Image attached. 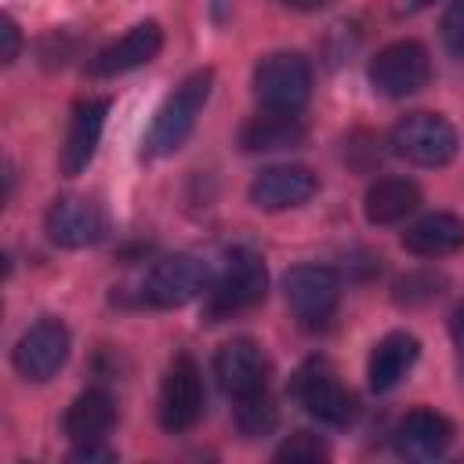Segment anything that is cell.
Masks as SVG:
<instances>
[{"label": "cell", "instance_id": "603a6c76", "mask_svg": "<svg viewBox=\"0 0 464 464\" xmlns=\"http://www.w3.org/2000/svg\"><path fill=\"white\" fill-rule=\"evenodd\" d=\"M330 450L319 435L312 431H294L279 450H276V460H290V464H315V460H326Z\"/></svg>", "mask_w": 464, "mask_h": 464}, {"label": "cell", "instance_id": "6da1fadb", "mask_svg": "<svg viewBox=\"0 0 464 464\" xmlns=\"http://www.w3.org/2000/svg\"><path fill=\"white\" fill-rule=\"evenodd\" d=\"M210 91H214V69L210 65L188 72L163 98V105L156 109L152 127H149V138H145V152L149 156H170V152H178L185 145V138L192 134V127H196V120H199Z\"/></svg>", "mask_w": 464, "mask_h": 464}, {"label": "cell", "instance_id": "7c38bea8", "mask_svg": "<svg viewBox=\"0 0 464 464\" xmlns=\"http://www.w3.org/2000/svg\"><path fill=\"white\" fill-rule=\"evenodd\" d=\"M44 228H47L51 243H58L65 250H83L105 236V218H102L98 203H91L83 196H58L44 214Z\"/></svg>", "mask_w": 464, "mask_h": 464}, {"label": "cell", "instance_id": "2e32d148", "mask_svg": "<svg viewBox=\"0 0 464 464\" xmlns=\"http://www.w3.org/2000/svg\"><path fill=\"white\" fill-rule=\"evenodd\" d=\"M392 442L399 450V457L406 460H435L450 450L453 442V424L439 413V410H428V406H417L410 410L395 431H392Z\"/></svg>", "mask_w": 464, "mask_h": 464}, {"label": "cell", "instance_id": "d6986e66", "mask_svg": "<svg viewBox=\"0 0 464 464\" xmlns=\"http://www.w3.org/2000/svg\"><path fill=\"white\" fill-rule=\"evenodd\" d=\"M402 246L417 257H446L464 246V218L457 214H424L402 232Z\"/></svg>", "mask_w": 464, "mask_h": 464}, {"label": "cell", "instance_id": "52a82bcc", "mask_svg": "<svg viewBox=\"0 0 464 464\" xmlns=\"http://www.w3.org/2000/svg\"><path fill=\"white\" fill-rule=\"evenodd\" d=\"M69 348H72V337H69V326L54 315H44L36 319L18 341H14V352H11V362L14 370L25 377V381H51L65 359H69Z\"/></svg>", "mask_w": 464, "mask_h": 464}, {"label": "cell", "instance_id": "484cf974", "mask_svg": "<svg viewBox=\"0 0 464 464\" xmlns=\"http://www.w3.org/2000/svg\"><path fill=\"white\" fill-rule=\"evenodd\" d=\"M69 460H76V464H94V460H116V450H109V446H102V439L98 442H76V450L69 453Z\"/></svg>", "mask_w": 464, "mask_h": 464}, {"label": "cell", "instance_id": "f546056e", "mask_svg": "<svg viewBox=\"0 0 464 464\" xmlns=\"http://www.w3.org/2000/svg\"><path fill=\"white\" fill-rule=\"evenodd\" d=\"M221 4H225V0H214V14H218V18L225 14V11H221Z\"/></svg>", "mask_w": 464, "mask_h": 464}, {"label": "cell", "instance_id": "7402d4cb", "mask_svg": "<svg viewBox=\"0 0 464 464\" xmlns=\"http://www.w3.org/2000/svg\"><path fill=\"white\" fill-rule=\"evenodd\" d=\"M232 402H236V428L243 439H265L279 420L268 388L257 395H246V399H232Z\"/></svg>", "mask_w": 464, "mask_h": 464}, {"label": "cell", "instance_id": "ba28073f", "mask_svg": "<svg viewBox=\"0 0 464 464\" xmlns=\"http://www.w3.org/2000/svg\"><path fill=\"white\" fill-rule=\"evenodd\" d=\"M207 265L192 254H167L160 257L145 283H141V297L152 308H181L188 301H196L207 290Z\"/></svg>", "mask_w": 464, "mask_h": 464}, {"label": "cell", "instance_id": "cb8c5ba5", "mask_svg": "<svg viewBox=\"0 0 464 464\" xmlns=\"http://www.w3.org/2000/svg\"><path fill=\"white\" fill-rule=\"evenodd\" d=\"M442 286H446V279H442V276L413 272V276L399 279V286H395V301H399V304H420V301L439 297V294H442Z\"/></svg>", "mask_w": 464, "mask_h": 464}, {"label": "cell", "instance_id": "e0dca14e", "mask_svg": "<svg viewBox=\"0 0 464 464\" xmlns=\"http://www.w3.org/2000/svg\"><path fill=\"white\" fill-rule=\"evenodd\" d=\"M417 355H420V341H417L413 334H406V330L384 334V337L373 344L370 362H366V381H370V388H373V392H392V388L413 370Z\"/></svg>", "mask_w": 464, "mask_h": 464}, {"label": "cell", "instance_id": "4dcf8cb0", "mask_svg": "<svg viewBox=\"0 0 464 464\" xmlns=\"http://www.w3.org/2000/svg\"><path fill=\"white\" fill-rule=\"evenodd\" d=\"M413 4H431V0H413Z\"/></svg>", "mask_w": 464, "mask_h": 464}, {"label": "cell", "instance_id": "83f0119b", "mask_svg": "<svg viewBox=\"0 0 464 464\" xmlns=\"http://www.w3.org/2000/svg\"><path fill=\"white\" fill-rule=\"evenodd\" d=\"M450 337H453V352H457V370L464 377V304H457L450 315Z\"/></svg>", "mask_w": 464, "mask_h": 464}, {"label": "cell", "instance_id": "3957f363", "mask_svg": "<svg viewBox=\"0 0 464 464\" xmlns=\"http://www.w3.org/2000/svg\"><path fill=\"white\" fill-rule=\"evenodd\" d=\"M268 294V268L265 261L246 250V246H236L228 257H225V268L207 297V319L218 323V319H228L236 312H246L254 304H261Z\"/></svg>", "mask_w": 464, "mask_h": 464}, {"label": "cell", "instance_id": "4316f807", "mask_svg": "<svg viewBox=\"0 0 464 464\" xmlns=\"http://www.w3.org/2000/svg\"><path fill=\"white\" fill-rule=\"evenodd\" d=\"M4 51H0V58H4V65H11L14 58H18V51H22V33H18V25H14V18L11 14H4Z\"/></svg>", "mask_w": 464, "mask_h": 464}, {"label": "cell", "instance_id": "9a60e30c", "mask_svg": "<svg viewBox=\"0 0 464 464\" xmlns=\"http://www.w3.org/2000/svg\"><path fill=\"white\" fill-rule=\"evenodd\" d=\"M163 47V29L160 22H138L130 25L120 40L105 44L91 62H87V72L91 76H120V72H130L145 62H152Z\"/></svg>", "mask_w": 464, "mask_h": 464}, {"label": "cell", "instance_id": "5bb4252c", "mask_svg": "<svg viewBox=\"0 0 464 464\" xmlns=\"http://www.w3.org/2000/svg\"><path fill=\"white\" fill-rule=\"evenodd\" d=\"M105 116H109V98H83V102H76V109L69 116L65 141H62V156H58V167H62L65 178L83 174L87 163L94 160L102 130H105Z\"/></svg>", "mask_w": 464, "mask_h": 464}, {"label": "cell", "instance_id": "30bf717a", "mask_svg": "<svg viewBox=\"0 0 464 464\" xmlns=\"http://www.w3.org/2000/svg\"><path fill=\"white\" fill-rule=\"evenodd\" d=\"M156 417L167 431H188L203 417V377L188 355H178L167 366V377L156 399Z\"/></svg>", "mask_w": 464, "mask_h": 464}, {"label": "cell", "instance_id": "f1b7e54d", "mask_svg": "<svg viewBox=\"0 0 464 464\" xmlns=\"http://www.w3.org/2000/svg\"><path fill=\"white\" fill-rule=\"evenodd\" d=\"M286 7H294V11H319V7H326L330 0H283Z\"/></svg>", "mask_w": 464, "mask_h": 464}, {"label": "cell", "instance_id": "4fadbf2b", "mask_svg": "<svg viewBox=\"0 0 464 464\" xmlns=\"http://www.w3.org/2000/svg\"><path fill=\"white\" fill-rule=\"evenodd\" d=\"M319 192V178L301 163H276L254 174L250 181V203L257 210H290L308 203Z\"/></svg>", "mask_w": 464, "mask_h": 464}, {"label": "cell", "instance_id": "d4e9b609", "mask_svg": "<svg viewBox=\"0 0 464 464\" xmlns=\"http://www.w3.org/2000/svg\"><path fill=\"white\" fill-rule=\"evenodd\" d=\"M439 29H442V44H446V51H450L453 58L464 62V0H453V4L446 7Z\"/></svg>", "mask_w": 464, "mask_h": 464}, {"label": "cell", "instance_id": "44dd1931", "mask_svg": "<svg viewBox=\"0 0 464 464\" xmlns=\"http://www.w3.org/2000/svg\"><path fill=\"white\" fill-rule=\"evenodd\" d=\"M112 424H116V402L105 392L76 395L62 417V431L69 435V442H98L112 431Z\"/></svg>", "mask_w": 464, "mask_h": 464}, {"label": "cell", "instance_id": "8fae6325", "mask_svg": "<svg viewBox=\"0 0 464 464\" xmlns=\"http://www.w3.org/2000/svg\"><path fill=\"white\" fill-rule=\"evenodd\" d=\"M214 377L232 399H246L268 388V359L257 341L250 337H232L218 348L214 355Z\"/></svg>", "mask_w": 464, "mask_h": 464}, {"label": "cell", "instance_id": "9c48e42d", "mask_svg": "<svg viewBox=\"0 0 464 464\" xmlns=\"http://www.w3.org/2000/svg\"><path fill=\"white\" fill-rule=\"evenodd\" d=\"M283 297L304 326H319L341 301V279L326 265H294L283 276Z\"/></svg>", "mask_w": 464, "mask_h": 464}, {"label": "cell", "instance_id": "ffe728a7", "mask_svg": "<svg viewBox=\"0 0 464 464\" xmlns=\"http://www.w3.org/2000/svg\"><path fill=\"white\" fill-rule=\"evenodd\" d=\"M420 207V188L410 178H377L362 196V214L370 225H395Z\"/></svg>", "mask_w": 464, "mask_h": 464}, {"label": "cell", "instance_id": "277c9868", "mask_svg": "<svg viewBox=\"0 0 464 464\" xmlns=\"http://www.w3.org/2000/svg\"><path fill=\"white\" fill-rule=\"evenodd\" d=\"M254 98L261 109L301 112L312 98V65L297 51H272L254 65Z\"/></svg>", "mask_w": 464, "mask_h": 464}, {"label": "cell", "instance_id": "7a4b0ae2", "mask_svg": "<svg viewBox=\"0 0 464 464\" xmlns=\"http://www.w3.org/2000/svg\"><path fill=\"white\" fill-rule=\"evenodd\" d=\"M290 395L308 417L323 424H348L355 417V395L341 384L334 362L323 355H312L294 370Z\"/></svg>", "mask_w": 464, "mask_h": 464}, {"label": "cell", "instance_id": "5b68a950", "mask_svg": "<svg viewBox=\"0 0 464 464\" xmlns=\"http://www.w3.org/2000/svg\"><path fill=\"white\" fill-rule=\"evenodd\" d=\"M388 145L399 160L413 163V167H446L453 156H457V130L446 116L439 112H406L392 134H388Z\"/></svg>", "mask_w": 464, "mask_h": 464}, {"label": "cell", "instance_id": "ac0fdd59", "mask_svg": "<svg viewBox=\"0 0 464 464\" xmlns=\"http://www.w3.org/2000/svg\"><path fill=\"white\" fill-rule=\"evenodd\" d=\"M304 134L308 130H304L297 112L265 109L243 123L239 145H243V152H279V149H297L304 141Z\"/></svg>", "mask_w": 464, "mask_h": 464}, {"label": "cell", "instance_id": "8992f818", "mask_svg": "<svg viewBox=\"0 0 464 464\" xmlns=\"http://www.w3.org/2000/svg\"><path fill=\"white\" fill-rule=\"evenodd\" d=\"M431 80V58L417 40H395L370 62V83L384 98H410Z\"/></svg>", "mask_w": 464, "mask_h": 464}]
</instances>
